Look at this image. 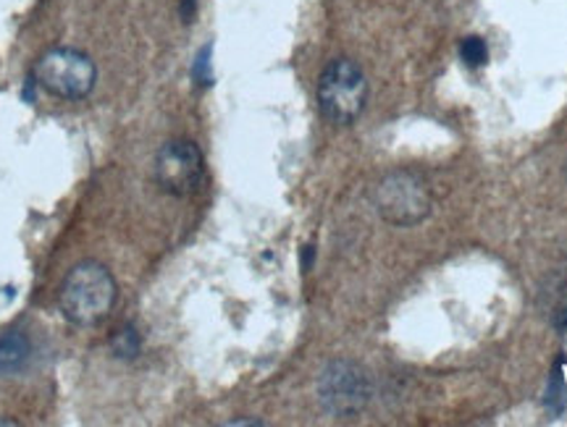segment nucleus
Instances as JSON below:
<instances>
[{"mask_svg": "<svg viewBox=\"0 0 567 427\" xmlns=\"http://www.w3.org/2000/svg\"><path fill=\"white\" fill-rule=\"evenodd\" d=\"M59 304L71 325L90 329V325L103 323L116 304V281L111 270L95 260L74 265L61 283Z\"/></svg>", "mask_w": 567, "mask_h": 427, "instance_id": "1", "label": "nucleus"}, {"mask_svg": "<svg viewBox=\"0 0 567 427\" xmlns=\"http://www.w3.org/2000/svg\"><path fill=\"white\" fill-rule=\"evenodd\" d=\"M318 111L334 126H352L365 111L368 80L352 59H334L318 80Z\"/></svg>", "mask_w": 567, "mask_h": 427, "instance_id": "2", "label": "nucleus"}, {"mask_svg": "<svg viewBox=\"0 0 567 427\" xmlns=\"http://www.w3.org/2000/svg\"><path fill=\"white\" fill-rule=\"evenodd\" d=\"M373 208L381 220L396 229L423 223L434 210L429 184L415 170H392L373 189Z\"/></svg>", "mask_w": 567, "mask_h": 427, "instance_id": "3", "label": "nucleus"}, {"mask_svg": "<svg viewBox=\"0 0 567 427\" xmlns=\"http://www.w3.org/2000/svg\"><path fill=\"white\" fill-rule=\"evenodd\" d=\"M34 82L61 100H82L95 90L97 71L87 53L76 48H51L32 69Z\"/></svg>", "mask_w": 567, "mask_h": 427, "instance_id": "4", "label": "nucleus"}, {"mask_svg": "<svg viewBox=\"0 0 567 427\" xmlns=\"http://www.w3.org/2000/svg\"><path fill=\"white\" fill-rule=\"evenodd\" d=\"M371 378L354 362H331L318 378V402L334 417H358L371 402Z\"/></svg>", "mask_w": 567, "mask_h": 427, "instance_id": "5", "label": "nucleus"}, {"mask_svg": "<svg viewBox=\"0 0 567 427\" xmlns=\"http://www.w3.org/2000/svg\"><path fill=\"white\" fill-rule=\"evenodd\" d=\"M155 184L172 197H193L205 179L203 149L189 139L166 142L155 155Z\"/></svg>", "mask_w": 567, "mask_h": 427, "instance_id": "6", "label": "nucleus"}, {"mask_svg": "<svg viewBox=\"0 0 567 427\" xmlns=\"http://www.w3.org/2000/svg\"><path fill=\"white\" fill-rule=\"evenodd\" d=\"M32 357V341L21 331H9L0 336V378L17 375L19 369L27 367Z\"/></svg>", "mask_w": 567, "mask_h": 427, "instance_id": "7", "label": "nucleus"}, {"mask_svg": "<svg viewBox=\"0 0 567 427\" xmlns=\"http://www.w3.org/2000/svg\"><path fill=\"white\" fill-rule=\"evenodd\" d=\"M544 409L551 417H563L567 409V360L557 357L555 367H551L547 388H544Z\"/></svg>", "mask_w": 567, "mask_h": 427, "instance_id": "8", "label": "nucleus"}, {"mask_svg": "<svg viewBox=\"0 0 567 427\" xmlns=\"http://www.w3.org/2000/svg\"><path fill=\"white\" fill-rule=\"evenodd\" d=\"M111 352L116 360H124V362L137 360L142 352L140 331L134 329V325H124V329H118L111 339Z\"/></svg>", "mask_w": 567, "mask_h": 427, "instance_id": "9", "label": "nucleus"}, {"mask_svg": "<svg viewBox=\"0 0 567 427\" xmlns=\"http://www.w3.org/2000/svg\"><path fill=\"white\" fill-rule=\"evenodd\" d=\"M460 61H463L467 69L486 66L488 63L486 40L478 38V34H467V38L460 40Z\"/></svg>", "mask_w": 567, "mask_h": 427, "instance_id": "10", "label": "nucleus"}, {"mask_svg": "<svg viewBox=\"0 0 567 427\" xmlns=\"http://www.w3.org/2000/svg\"><path fill=\"white\" fill-rule=\"evenodd\" d=\"M193 80L200 90L213 87L216 74H213V45H205L193 63Z\"/></svg>", "mask_w": 567, "mask_h": 427, "instance_id": "11", "label": "nucleus"}, {"mask_svg": "<svg viewBox=\"0 0 567 427\" xmlns=\"http://www.w3.org/2000/svg\"><path fill=\"white\" fill-rule=\"evenodd\" d=\"M559 291H563V294H559L557 304L551 308V329L557 333H567V287Z\"/></svg>", "mask_w": 567, "mask_h": 427, "instance_id": "12", "label": "nucleus"}, {"mask_svg": "<svg viewBox=\"0 0 567 427\" xmlns=\"http://www.w3.org/2000/svg\"><path fill=\"white\" fill-rule=\"evenodd\" d=\"M313 260H316V247L305 244L302 247V273H310V268H313Z\"/></svg>", "mask_w": 567, "mask_h": 427, "instance_id": "13", "label": "nucleus"}, {"mask_svg": "<svg viewBox=\"0 0 567 427\" xmlns=\"http://www.w3.org/2000/svg\"><path fill=\"white\" fill-rule=\"evenodd\" d=\"M195 13H197V0H182V19L187 21V24L195 19Z\"/></svg>", "mask_w": 567, "mask_h": 427, "instance_id": "14", "label": "nucleus"}, {"mask_svg": "<svg viewBox=\"0 0 567 427\" xmlns=\"http://www.w3.org/2000/svg\"><path fill=\"white\" fill-rule=\"evenodd\" d=\"M229 427H239V425H247V427H264L266 423L264 419H255V417H237V419H229V423H226Z\"/></svg>", "mask_w": 567, "mask_h": 427, "instance_id": "15", "label": "nucleus"}, {"mask_svg": "<svg viewBox=\"0 0 567 427\" xmlns=\"http://www.w3.org/2000/svg\"><path fill=\"white\" fill-rule=\"evenodd\" d=\"M0 425H6V427H13V425H19L17 419H6V417H0Z\"/></svg>", "mask_w": 567, "mask_h": 427, "instance_id": "16", "label": "nucleus"}, {"mask_svg": "<svg viewBox=\"0 0 567 427\" xmlns=\"http://www.w3.org/2000/svg\"><path fill=\"white\" fill-rule=\"evenodd\" d=\"M565 176H567V166H565Z\"/></svg>", "mask_w": 567, "mask_h": 427, "instance_id": "17", "label": "nucleus"}]
</instances>
